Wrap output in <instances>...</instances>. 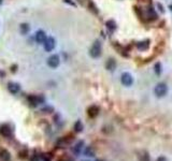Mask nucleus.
I'll use <instances>...</instances> for the list:
<instances>
[{"label":"nucleus","mask_w":172,"mask_h":161,"mask_svg":"<svg viewBox=\"0 0 172 161\" xmlns=\"http://www.w3.org/2000/svg\"><path fill=\"white\" fill-rule=\"evenodd\" d=\"M60 63V58L58 55H56V54H54V55L49 56V58H47V66H49V68H53V69H55V68H57L58 66H59Z\"/></svg>","instance_id":"7ed1b4c3"},{"label":"nucleus","mask_w":172,"mask_h":161,"mask_svg":"<svg viewBox=\"0 0 172 161\" xmlns=\"http://www.w3.org/2000/svg\"><path fill=\"white\" fill-rule=\"evenodd\" d=\"M156 161H168V159H167L166 157H159Z\"/></svg>","instance_id":"4be33fe9"},{"label":"nucleus","mask_w":172,"mask_h":161,"mask_svg":"<svg viewBox=\"0 0 172 161\" xmlns=\"http://www.w3.org/2000/svg\"><path fill=\"white\" fill-rule=\"evenodd\" d=\"M27 154H28V153H27L26 149H24V150H21V151H19V157H21L22 159H24V158L27 157Z\"/></svg>","instance_id":"412c9836"},{"label":"nucleus","mask_w":172,"mask_h":161,"mask_svg":"<svg viewBox=\"0 0 172 161\" xmlns=\"http://www.w3.org/2000/svg\"><path fill=\"white\" fill-rule=\"evenodd\" d=\"M30 30V27H29V25L28 24H22L21 25V32L22 33H27L28 31Z\"/></svg>","instance_id":"a211bd4d"},{"label":"nucleus","mask_w":172,"mask_h":161,"mask_svg":"<svg viewBox=\"0 0 172 161\" xmlns=\"http://www.w3.org/2000/svg\"><path fill=\"white\" fill-rule=\"evenodd\" d=\"M43 45H44V49L46 52H52L54 49H55L56 46V41L54 38L52 37H49L46 40H45V42L43 43Z\"/></svg>","instance_id":"423d86ee"},{"label":"nucleus","mask_w":172,"mask_h":161,"mask_svg":"<svg viewBox=\"0 0 172 161\" xmlns=\"http://www.w3.org/2000/svg\"><path fill=\"white\" fill-rule=\"evenodd\" d=\"M73 129H74V131H75V132H78V133L82 132L83 129H84V126H83V122L81 121H78L75 122V124H74Z\"/></svg>","instance_id":"2eb2a0df"},{"label":"nucleus","mask_w":172,"mask_h":161,"mask_svg":"<svg viewBox=\"0 0 172 161\" xmlns=\"http://www.w3.org/2000/svg\"><path fill=\"white\" fill-rule=\"evenodd\" d=\"M0 160L1 161H10L11 160V154L6 149H1L0 150Z\"/></svg>","instance_id":"9d476101"},{"label":"nucleus","mask_w":172,"mask_h":161,"mask_svg":"<svg viewBox=\"0 0 172 161\" xmlns=\"http://www.w3.org/2000/svg\"><path fill=\"white\" fill-rule=\"evenodd\" d=\"M83 146H84V142H83V141L78 142L75 144V146L73 147V153L75 154V155H80V153H81V150H82Z\"/></svg>","instance_id":"f8f14e48"},{"label":"nucleus","mask_w":172,"mask_h":161,"mask_svg":"<svg viewBox=\"0 0 172 161\" xmlns=\"http://www.w3.org/2000/svg\"><path fill=\"white\" fill-rule=\"evenodd\" d=\"M43 101H44V99L40 96H29L28 97V102L30 103V105H32V106L38 105V104L42 103Z\"/></svg>","instance_id":"1a4fd4ad"},{"label":"nucleus","mask_w":172,"mask_h":161,"mask_svg":"<svg viewBox=\"0 0 172 161\" xmlns=\"http://www.w3.org/2000/svg\"><path fill=\"white\" fill-rule=\"evenodd\" d=\"M115 66H116V63H115V61L113 59H109V61L107 62V68L109 70H114L115 69Z\"/></svg>","instance_id":"6ab92c4d"},{"label":"nucleus","mask_w":172,"mask_h":161,"mask_svg":"<svg viewBox=\"0 0 172 161\" xmlns=\"http://www.w3.org/2000/svg\"><path fill=\"white\" fill-rule=\"evenodd\" d=\"M47 39L46 37V33L44 32L43 30H38L35 35V40L38 44H43L45 42V40Z\"/></svg>","instance_id":"6e6552de"},{"label":"nucleus","mask_w":172,"mask_h":161,"mask_svg":"<svg viewBox=\"0 0 172 161\" xmlns=\"http://www.w3.org/2000/svg\"><path fill=\"white\" fill-rule=\"evenodd\" d=\"M101 52H102V45H101L100 41H96L89 49L90 56H92V58H97L101 55Z\"/></svg>","instance_id":"f257e3e1"},{"label":"nucleus","mask_w":172,"mask_h":161,"mask_svg":"<svg viewBox=\"0 0 172 161\" xmlns=\"http://www.w3.org/2000/svg\"><path fill=\"white\" fill-rule=\"evenodd\" d=\"M155 72L158 74V75H159V74L161 73V65H160L159 62L156 63V65H155Z\"/></svg>","instance_id":"aec40b11"},{"label":"nucleus","mask_w":172,"mask_h":161,"mask_svg":"<svg viewBox=\"0 0 172 161\" xmlns=\"http://www.w3.org/2000/svg\"><path fill=\"white\" fill-rule=\"evenodd\" d=\"M154 92L157 97L161 98V97H165L168 92V86L165 83H158L157 85L154 88Z\"/></svg>","instance_id":"f03ea898"},{"label":"nucleus","mask_w":172,"mask_h":161,"mask_svg":"<svg viewBox=\"0 0 172 161\" xmlns=\"http://www.w3.org/2000/svg\"><path fill=\"white\" fill-rule=\"evenodd\" d=\"M98 112H99V108H97V106H95V105H92V106H90L89 108H88V115H89L90 117H95V116H97L98 115Z\"/></svg>","instance_id":"4468645a"},{"label":"nucleus","mask_w":172,"mask_h":161,"mask_svg":"<svg viewBox=\"0 0 172 161\" xmlns=\"http://www.w3.org/2000/svg\"><path fill=\"white\" fill-rule=\"evenodd\" d=\"M139 160L140 161H150V156L146 151H140L139 153Z\"/></svg>","instance_id":"dca6fc26"},{"label":"nucleus","mask_w":172,"mask_h":161,"mask_svg":"<svg viewBox=\"0 0 172 161\" xmlns=\"http://www.w3.org/2000/svg\"><path fill=\"white\" fill-rule=\"evenodd\" d=\"M138 49H141V51H145V49H148V46H150V41H142V42H139L137 44Z\"/></svg>","instance_id":"ddd939ff"},{"label":"nucleus","mask_w":172,"mask_h":161,"mask_svg":"<svg viewBox=\"0 0 172 161\" xmlns=\"http://www.w3.org/2000/svg\"><path fill=\"white\" fill-rule=\"evenodd\" d=\"M0 3H2V0H0Z\"/></svg>","instance_id":"b1692460"},{"label":"nucleus","mask_w":172,"mask_h":161,"mask_svg":"<svg viewBox=\"0 0 172 161\" xmlns=\"http://www.w3.org/2000/svg\"><path fill=\"white\" fill-rule=\"evenodd\" d=\"M121 82L122 84H123L124 86H131L133 83V78L132 75H131L130 73H128V72H125V73L122 74L121 76Z\"/></svg>","instance_id":"20e7f679"},{"label":"nucleus","mask_w":172,"mask_h":161,"mask_svg":"<svg viewBox=\"0 0 172 161\" xmlns=\"http://www.w3.org/2000/svg\"><path fill=\"white\" fill-rule=\"evenodd\" d=\"M12 129L8 124H3L0 126V134L4 138H11L12 137Z\"/></svg>","instance_id":"39448f33"},{"label":"nucleus","mask_w":172,"mask_h":161,"mask_svg":"<svg viewBox=\"0 0 172 161\" xmlns=\"http://www.w3.org/2000/svg\"><path fill=\"white\" fill-rule=\"evenodd\" d=\"M73 140V138H70V139H67V138H62V139H60L59 141L57 143V146L58 147H67L68 145L70 144V142Z\"/></svg>","instance_id":"9b49d317"},{"label":"nucleus","mask_w":172,"mask_h":161,"mask_svg":"<svg viewBox=\"0 0 172 161\" xmlns=\"http://www.w3.org/2000/svg\"><path fill=\"white\" fill-rule=\"evenodd\" d=\"M96 161H101V160H96Z\"/></svg>","instance_id":"393cba45"},{"label":"nucleus","mask_w":172,"mask_h":161,"mask_svg":"<svg viewBox=\"0 0 172 161\" xmlns=\"http://www.w3.org/2000/svg\"><path fill=\"white\" fill-rule=\"evenodd\" d=\"M84 154H85V156H89V157H94V156H95L94 148H92V147H90V146L86 147V149H85Z\"/></svg>","instance_id":"f3484780"},{"label":"nucleus","mask_w":172,"mask_h":161,"mask_svg":"<svg viewBox=\"0 0 172 161\" xmlns=\"http://www.w3.org/2000/svg\"><path fill=\"white\" fill-rule=\"evenodd\" d=\"M30 161H39V159H38L37 157H32V158L30 159Z\"/></svg>","instance_id":"5701e85b"},{"label":"nucleus","mask_w":172,"mask_h":161,"mask_svg":"<svg viewBox=\"0 0 172 161\" xmlns=\"http://www.w3.org/2000/svg\"><path fill=\"white\" fill-rule=\"evenodd\" d=\"M8 90L10 94L17 95L21 91V85L19 83H15V82H10V83H8Z\"/></svg>","instance_id":"0eeeda50"}]
</instances>
